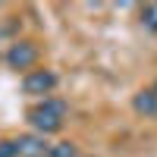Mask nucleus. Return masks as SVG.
Listing matches in <instances>:
<instances>
[{
	"instance_id": "1",
	"label": "nucleus",
	"mask_w": 157,
	"mask_h": 157,
	"mask_svg": "<svg viewBox=\"0 0 157 157\" xmlns=\"http://www.w3.org/2000/svg\"><path fill=\"white\" fill-rule=\"evenodd\" d=\"M66 116H69V107H66V101L57 98V94H50V98H41L35 104V107L29 110V123L38 135H54L63 129V123H66Z\"/></svg>"
},
{
	"instance_id": "2",
	"label": "nucleus",
	"mask_w": 157,
	"mask_h": 157,
	"mask_svg": "<svg viewBox=\"0 0 157 157\" xmlns=\"http://www.w3.org/2000/svg\"><path fill=\"white\" fill-rule=\"evenodd\" d=\"M57 85H60V78L54 69H32L22 75V91L32 98H50L57 91Z\"/></svg>"
},
{
	"instance_id": "3",
	"label": "nucleus",
	"mask_w": 157,
	"mask_h": 157,
	"mask_svg": "<svg viewBox=\"0 0 157 157\" xmlns=\"http://www.w3.org/2000/svg\"><path fill=\"white\" fill-rule=\"evenodd\" d=\"M38 63V44L35 41H13L10 50H6V66L16 69V72H32Z\"/></svg>"
},
{
	"instance_id": "4",
	"label": "nucleus",
	"mask_w": 157,
	"mask_h": 157,
	"mask_svg": "<svg viewBox=\"0 0 157 157\" xmlns=\"http://www.w3.org/2000/svg\"><path fill=\"white\" fill-rule=\"evenodd\" d=\"M13 145H16V157H47L50 151V141L38 132H25L19 138H13Z\"/></svg>"
},
{
	"instance_id": "5",
	"label": "nucleus",
	"mask_w": 157,
	"mask_h": 157,
	"mask_svg": "<svg viewBox=\"0 0 157 157\" xmlns=\"http://www.w3.org/2000/svg\"><path fill=\"white\" fill-rule=\"evenodd\" d=\"M132 110L138 116H145V120H157V94L151 88H141L138 94L132 98Z\"/></svg>"
},
{
	"instance_id": "6",
	"label": "nucleus",
	"mask_w": 157,
	"mask_h": 157,
	"mask_svg": "<svg viewBox=\"0 0 157 157\" xmlns=\"http://www.w3.org/2000/svg\"><path fill=\"white\" fill-rule=\"evenodd\" d=\"M47 157H82V154H78V145H75V141L63 138V141H54V145H50Z\"/></svg>"
},
{
	"instance_id": "7",
	"label": "nucleus",
	"mask_w": 157,
	"mask_h": 157,
	"mask_svg": "<svg viewBox=\"0 0 157 157\" xmlns=\"http://www.w3.org/2000/svg\"><path fill=\"white\" fill-rule=\"evenodd\" d=\"M138 19H141V25L148 32H157V3H145L138 10Z\"/></svg>"
},
{
	"instance_id": "8",
	"label": "nucleus",
	"mask_w": 157,
	"mask_h": 157,
	"mask_svg": "<svg viewBox=\"0 0 157 157\" xmlns=\"http://www.w3.org/2000/svg\"><path fill=\"white\" fill-rule=\"evenodd\" d=\"M0 157H16V145H13V138H0Z\"/></svg>"
},
{
	"instance_id": "9",
	"label": "nucleus",
	"mask_w": 157,
	"mask_h": 157,
	"mask_svg": "<svg viewBox=\"0 0 157 157\" xmlns=\"http://www.w3.org/2000/svg\"><path fill=\"white\" fill-rule=\"evenodd\" d=\"M151 91H154V94H157V82H154V85H151Z\"/></svg>"
}]
</instances>
